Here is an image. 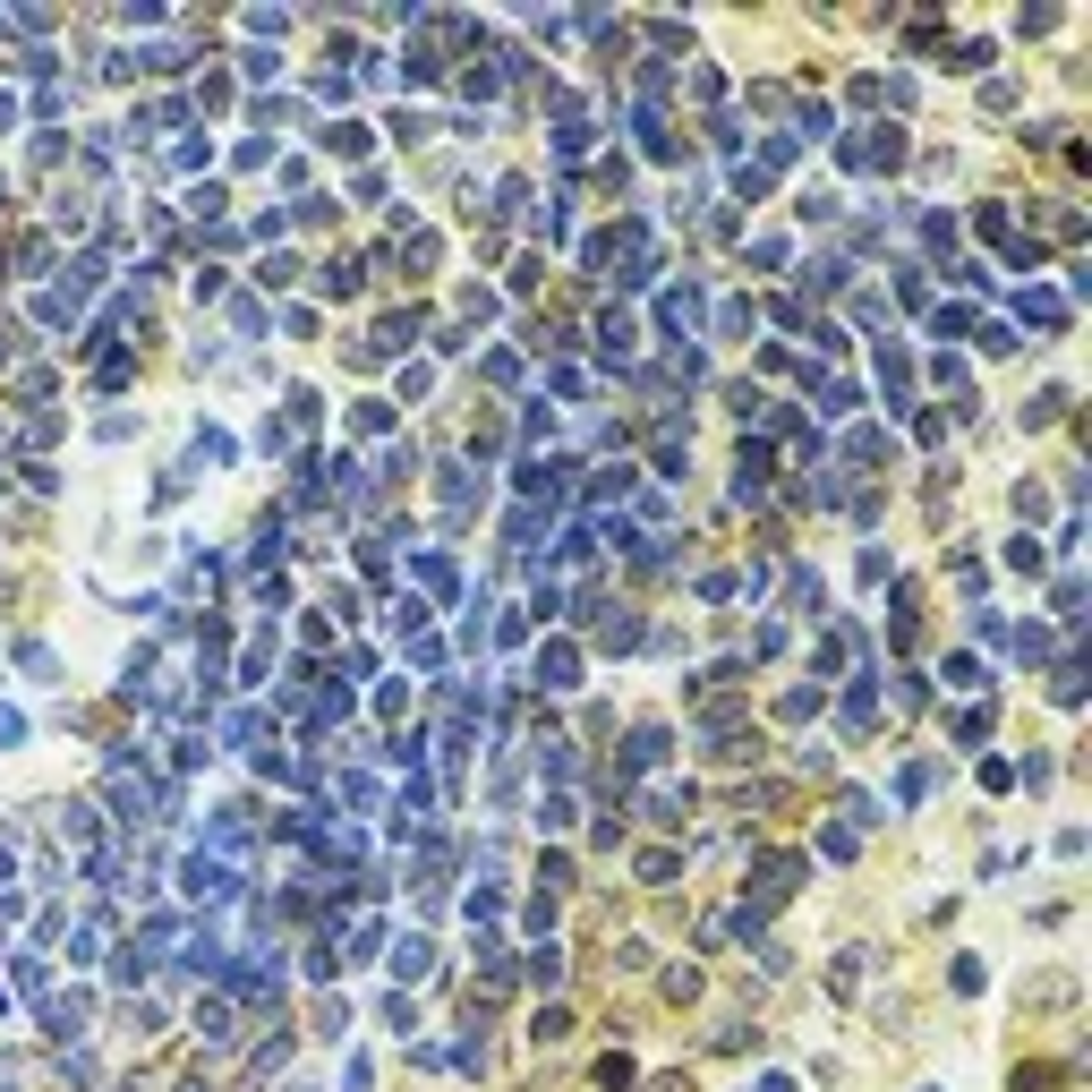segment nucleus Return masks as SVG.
<instances>
[{"instance_id": "f03ea898", "label": "nucleus", "mask_w": 1092, "mask_h": 1092, "mask_svg": "<svg viewBox=\"0 0 1092 1092\" xmlns=\"http://www.w3.org/2000/svg\"><path fill=\"white\" fill-rule=\"evenodd\" d=\"M393 973H427V939H402V947H393Z\"/></svg>"}, {"instance_id": "f257e3e1", "label": "nucleus", "mask_w": 1092, "mask_h": 1092, "mask_svg": "<svg viewBox=\"0 0 1092 1092\" xmlns=\"http://www.w3.org/2000/svg\"><path fill=\"white\" fill-rule=\"evenodd\" d=\"M572 675H581V658H572L563 640H555V649L538 658V683H547V691H572Z\"/></svg>"}]
</instances>
